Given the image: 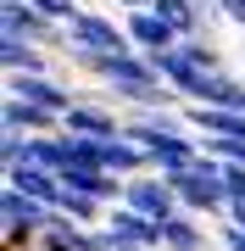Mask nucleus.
<instances>
[{
	"label": "nucleus",
	"instance_id": "nucleus-17",
	"mask_svg": "<svg viewBox=\"0 0 245 251\" xmlns=\"http://www.w3.org/2000/svg\"><path fill=\"white\" fill-rule=\"evenodd\" d=\"M184 56H190L195 67H206V73H223V56H218L212 39H184Z\"/></svg>",
	"mask_w": 245,
	"mask_h": 251
},
{
	"label": "nucleus",
	"instance_id": "nucleus-14",
	"mask_svg": "<svg viewBox=\"0 0 245 251\" xmlns=\"http://www.w3.org/2000/svg\"><path fill=\"white\" fill-rule=\"evenodd\" d=\"M162 251H206V229H200V218L178 212L162 224Z\"/></svg>",
	"mask_w": 245,
	"mask_h": 251
},
{
	"label": "nucleus",
	"instance_id": "nucleus-15",
	"mask_svg": "<svg viewBox=\"0 0 245 251\" xmlns=\"http://www.w3.org/2000/svg\"><path fill=\"white\" fill-rule=\"evenodd\" d=\"M56 212H67L73 224H95L100 218V201H89V196H73V190H62V206Z\"/></svg>",
	"mask_w": 245,
	"mask_h": 251
},
{
	"label": "nucleus",
	"instance_id": "nucleus-3",
	"mask_svg": "<svg viewBox=\"0 0 245 251\" xmlns=\"http://www.w3.org/2000/svg\"><path fill=\"white\" fill-rule=\"evenodd\" d=\"M50 218H56V206L45 201H34V196H22V190H0V224H6V251H34L39 246V234L50 229Z\"/></svg>",
	"mask_w": 245,
	"mask_h": 251
},
{
	"label": "nucleus",
	"instance_id": "nucleus-20",
	"mask_svg": "<svg viewBox=\"0 0 245 251\" xmlns=\"http://www.w3.org/2000/svg\"><path fill=\"white\" fill-rule=\"evenodd\" d=\"M223 251H245V229H234V224H223Z\"/></svg>",
	"mask_w": 245,
	"mask_h": 251
},
{
	"label": "nucleus",
	"instance_id": "nucleus-23",
	"mask_svg": "<svg viewBox=\"0 0 245 251\" xmlns=\"http://www.w3.org/2000/svg\"><path fill=\"white\" fill-rule=\"evenodd\" d=\"M0 6H28V0H0Z\"/></svg>",
	"mask_w": 245,
	"mask_h": 251
},
{
	"label": "nucleus",
	"instance_id": "nucleus-2",
	"mask_svg": "<svg viewBox=\"0 0 245 251\" xmlns=\"http://www.w3.org/2000/svg\"><path fill=\"white\" fill-rule=\"evenodd\" d=\"M178 190V206L190 218H212V212H228V184H223V162L200 151V162L190 173H178V179H167Z\"/></svg>",
	"mask_w": 245,
	"mask_h": 251
},
{
	"label": "nucleus",
	"instance_id": "nucleus-13",
	"mask_svg": "<svg viewBox=\"0 0 245 251\" xmlns=\"http://www.w3.org/2000/svg\"><path fill=\"white\" fill-rule=\"evenodd\" d=\"M0 62H6V78H22V73H45V45H28V39H0Z\"/></svg>",
	"mask_w": 245,
	"mask_h": 251
},
{
	"label": "nucleus",
	"instance_id": "nucleus-18",
	"mask_svg": "<svg viewBox=\"0 0 245 251\" xmlns=\"http://www.w3.org/2000/svg\"><path fill=\"white\" fill-rule=\"evenodd\" d=\"M223 184H228V201H245V168H228L223 162Z\"/></svg>",
	"mask_w": 245,
	"mask_h": 251
},
{
	"label": "nucleus",
	"instance_id": "nucleus-12",
	"mask_svg": "<svg viewBox=\"0 0 245 251\" xmlns=\"http://www.w3.org/2000/svg\"><path fill=\"white\" fill-rule=\"evenodd\" d=\"M151 11H156V17H167L178 39H200V28H206V17H200L195 0H151Z\"/></svg>",
	"mask_w": 245,
	"mask_h": 251
},
{
	"label": "nucleus",
	"instance_id": "nucleus-21",
	"mask_svg": "<svg viewBox=\"0 0 245 251\" xmlns=\"http://www.w3.org/2000/svg\"><path fill=\"white\" fill-rule=\"evenodd\" d=\"M223 218H228L234 229H245V201H228V212H223Z\"/></svg>",
	"mask_w": 245,
	"mask_h": 251
},
{
	"label": "nucleus",
	"instance_id": "nucleus-7",
	"mask_svg": "<svg viewBox=\"0 0 245 251\" xmlns=\"http://www.w3.org/2000/svg\"><path fill=\"white\" fill-rule=\"evenodd\" d=\"M123 28H128V45H134L139 56H162V50H173V45H184V39L173 34V23L156 17L151 6H145V11H123Z\"/></svg>",
	"mask_w": 245,
	"mask_h": 251
},
{
	"label": "nucleus",
	"instance_id": "nucleus-5",
	"mask_svg": "<svg viewBox=\"0 0 245 251\" xmlns=\"http://www.w3.org/2000/svg\"><path fill=\"white\" fill-rule=\"evenodd\" d=\"M123 206H134L139 218H151V224H167V218H178V190H173L162 173H139V179H128L123 190Z\"/></svg>",
	"mask_w": 245,
	"mask_h": 251
},
{
	"label": "nucleus",
	"instance_id": "nucleus-8",
	"mask_svg": "<svg viewBox=\"0 0 245 251\" xmlns=\"http://www.w3.org/2000/svg\"><path fill=\"white\" fill-rule=\"evenodd\" d=\"M123 128H128V123H117V112H111V106H100V100H78V106L62 117V134L100 140V145H106V140H117Z\"/></svg>",
	"mask_w": 245,
	"mask_h": 251
},
{
	"label": "nucleus",
	"instance_id": "nucleus-22",
	"mask_svg": "<svg viewBox=\"0 0 245 251\" xmlns=\"http://www.w3.org/2000/svg\"><path fill=\"white\" fill-rule=\"evenodd\" d=\"M111 6H123V11H145L151 0H111Z\"/></svg>",
	"mask_w": 245,
	"mask_h": 251
},
{
	"label": "nucleus",
	"instance_id": "nucleus-1",
	"mask_svg": "<svg viewBox=\"0 0 245 251\" xmlns=\"http://www.w3.org/2000/svg\"><path fill=\"white\" fill-rule=\"evenodd\" d=\"M123 134L134 140V145H145L151 173H162V179H178V173H190L195 162H200V145L184 134V123L173 112H145V117H134Z\"/></svg>",
	"mask_w": 245,
	"mask_h": 251
},
{
	"label": "nucleus",
	"instance_id": "nucleus-11",
	"mask_svg": "<svg viewBox=\"0 0 245 251\" xmlns=\"http://www.w3.org/2000/svg\"><path fill=\"white\" fill-rule=\"evenodd\" d=\"M6 184H11V190H22V196H34V201H45V206H62V179H56L50 168H39V162H28V168H11V173H6Z\"/></svg>",
	"mask_w": 245,
	"mask_h": 251
},
{
	"label": "nucleus",
	"instance_id": "nucleus-6",
	"mask_svg": "<svg viewBox=\"0 0 245 251\" xmlns=\"http://www.w3.org/2000/svg\"><path fill=\"white\" fill-rule=\"evenodd\" d=\"M6 95H17V100H28V106H45V112H56V117H67L78 106V95L67 90V84H56L50 73H22V78H11V90Z\"/></svg>",
	"mask_w": 245,
	"mask_h": 251
},
{
	"label": "nucleus",
	"instance_id": "nucleus-16",
	"mask_svg": "<svg viewBox=\"0 0 245 251\" xmlns=\"http://www.w3.org/2000/svg\"><path fill=\"white\" fill-rule=\"evenodd\" d=\"M28 6H34V11H39V17H50L56 28H67V23H73V17H78V11H84V6H78V0H28Z\"/></svg>",
	"mask_w": 245,
	"mask_h": 251
},
{
	"label": "nucleus",
	"instance_id": "nucleus-19",
	"mask_svg": "<svg viewBox=\"0 0 245 251\" xmlns=\"http://www.w3.org/2000/svg\"><path fill=\"white\" fill-rule=\"evenodd\" d=\"M218 11H223V23L245 28V0H218Z\"/></svg>",
	"mask_w": 245,
	"mask_h": 251
},
{
	"label": "nucleus",
	"instance_id": "nucleus-10",
	"mask_svg": "<svg viewBox=\"0 0 245 251\" xmlns=\"http://www.w3.org/2000/svg\"><path fill=\"white\" fill-rule=\"evenodd\" d=\"M100 168L117 173V179H139V173H151V156H145V145H134L128 134H117V140L100 145Z\"/></svg>",
	"mask_w": 245,
	"mask_h": 251
},
{
	"label": "nucleus",
	"instance_id": "nucleus-4",
	"mask_svg": "<svg viewBox=\"0 0 245 251\" xmlns=\"http://www.w3.org/2000/svg\"><path fill=\"white\" fill-rule=\"evenodd\" d=\"M67 45L95 50V56H123V50H134V45H128V28H123L117 17H100V11H78V17L67 23Z\"/></svg>",
	"mask_w": 245,
	"mask_h": 251
},
{
	"label": "nucleus",
	"instance_id": "nucleus-9",
	"mask_svg": "<svg viewBox=\"0 0 245 251\" xmlns=\"http://www.w3.org/2000/svg\"><path fill=\"white\" fill-rule=\"evenodd\" d=\"M0 123H6V134H62V117H56V112L28 106V100H17V95H6Z\"/></svg>",
	"mask_w": 245,
	"mask_h": 251
}]
</instances>
